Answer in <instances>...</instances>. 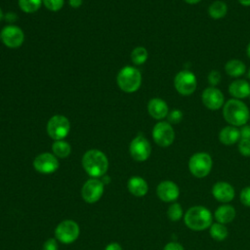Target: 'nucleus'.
<instances>
[{
    "instance_id": "nucleus-1",
    "label": "nucleus",
    "mask_w": 250,
    "mask_h": 250,
    "mask_svg": "<svg viewBox=\"0 0 250 250\" xmlns=\"http://www.w3.org/2000/svg\"><path fill=\"white\" fill-rule=\"evenodd\" d=\"M223 116L231 126L241 127L250 119L248 106L240 100L230 99L223 106Z\"/></svg>"
},
{
    "instance_id": "nucleus-2",
    "label": "nucleus",
    "mask_w": 250,
    "mask_h": 250,
    "mask_svg": "<svg viewBox=\"0 0 250 250\" xmlns=\"http://www.w3.org/2000/svg\"><path fill=\"white\" fill-rule=\"evenodd\" d=\"M82 166L88 175L98 178L104 176L107 171L108 160L103 151L90 149L82 157Z\"/></svg>"
},
{
    "instance_id": "nucleus-3",
    "label": "nucleus",
    "mask_w": 250,
    "mask_h": 250,
    "mask_svg": "<svg viewBox=\"0 0 250 250\" xmlns=\"http://www.w3.org/2000/svg\"><path fill=\"white\" fill-rule=\"evenodd\" d=\"M212 214L204 206H192L184 215V222L186 226L196 231L209 229L212 225Z\"/></svg>"
},
{
    "instance_id": "nucleus-4",
    "label": "nucleus",
    "mask_w": 250,
    "mask_h": 250,
    "mask_svg": "<svg viewBox=\"0 0 250 250\" xmlns=\"http://www.w3.org/2000/svg\"><path fill=\"white\" fill-rule=\"evenodd\" d=\"M117 85L125 93H134L142 84V74L133 66H124L117 74Z\"/></svg>"
},
{
    "instance_id": "nucleus-5",
    "label": "nucleus",
    "mask_w": 250,
    "mask_h": 250,
    "mask_svg": "<svg viewBox=\"0 0 250 250\" xmlns=\"http://www.w3.org/2000/svg\"><path fill=\"white\" fill-rule=\"evenodd\" d=\"M212 157L207 152H196L188 160L189 172L198 179L208 176L212 170Z\"/></svg>"
},
{
    "instance_id": "nucleus-6",
    "label": "nucleus",
    "mask_w": 250,
    "mask_h": 250,
    "mask_svg": "<svg viewBox=\"0 0 250 250\" xmlns=\"http://www.w3.org/2000/svg\"><path fill=\"white\" fill-rule=\"evenodd\" d=\"M69 120L63 115H54L47 123V133L49 137L55 141L63 140L69 133Z\"/></svg>"
},
{
    "instance_id": "nucleus-7",
    "label": "nucleus",
    "mask_w": 250,
    "mask_h": 250,
    "mask_svg": "<svg viewBox=\"0 0 250 250\" xmlns=\"http://www.w3.org/2000/svg\"><path fill=\"white\" fill-rule=\"evenodd\" d=\"M174 86L179 94L183 96H189L195 91L197 87V80L193 72L189 70H181L174 78Z\"/></svg>"
},
{
    "instance_id": "nucleus-8",
    "label": "nucleus",
    "mask_w": 250,
    "mask_h": 250,
    "mask_svg": "<svg viewBox=\"0 0 250 250\" xmlns=\"http://www.w3.org/2000/svg\"><path fill=\"white\" fill-rule=\"evenodd\" d=\"M79 232L80 229L77 223L72 220H65L57 226L55 229V236L60 242L69 244L77 239Z\"/></svg>"
},
{
    "instance_id": "nucleus-9",
    "label": "nucleus",
    "mask_w": 250,
    "mask_h": 250,
    "mask_svg": "<svg viewBox=\"0 0 250 250\" xmlns=\"http://www.w3.org/2000/svg\"><path fill=\"white\" fill-rule=\"evenodd\" d=\"M152 138L154 143L161 147L171 146L175 140V132L172 125L167 121L157 122L152 129Z\"/></svg>"
},
{
    "instance_id": "nucleus-10",
    "label": "nucleus",
    "mask_w": 250,
    "mask_h": 250,
    "mask_svg": "<svg viewBox=\"0 0 250 250\" xmlns=\"http://www.w3.org/2000/svg\"><path fill=\"white\" fill-rule=\"evenodd\" d=\"M129 151L132 158L136 161H146L151 153V146L143 135L136 136L130 143Z\"/></svg>"
},
{
    "instance_id": "nucleus-11",
    "label": "nucleus",
    "mask_w": 250,
    "mask_h": 250,
    "mask_svg": "<svg viewBox=\"0 0 250 250\" xmlns=\"http://www.w3.org/2000/svg\"><path fill=\"white\" fill-rule=\"evenodd\" d=\"M34 169L41 174H52L59 168V160L50 152H43L33 160Z\"/></svg>"
},
{
    "instance_id": "nucleus-12",
    "label": "nucleus",
    "mask_w": 250,
    "mask_h": 250,
    "mask_svg": "<svg viewBox=\"0 0 250 250\" xmlns=\"http://www.w3.org/2000/svg\"><path fill=\"white\" fill-rule=\"evenodd\" d=\"M3 44L9 48H19L24 41L23 31L16 25L5 26L0 34Z\"/></svg>"
},
{
    "instance_id": "nucleus-13",
    "label": "nucleus",
    "mask_w": 250,
    "mask_h": 250,
    "mask_svg": "<svg viewBox=\"0 0 250 250\" xmlns=\"http://www.w3.org/2000/svg\"><path fill=\"white\" fill-rule=\"evenodd\" d=\"M104 193V183L96 178L88 180L81 189L83 199L88 203L97 202Z\"/></svg>"
},
{
    "instance_id": "nucleus-14",
    "label": "nucleus",
    "mask_w": 250,
    "mask_h": 250,
    "mask_svg": "<svg viewBox=\"0 0 250 250\" xmlns=\"http://www.w3.org/2000/svg\"><path fill=\"white\" fill-rule=\"evenodd\" d=\"M201 101L204 106L210 110H217L225 104V97L222 91L212 86L207 87L202 92Z\"/></svg>"
},
{
    "instance_id": "nucleus-15",
    "label": "nucleus",
    "mask_w": 250,
    "mask_h": 250,
    "mask_svg": "<svg viewBox=\"0 0 250 250\" xmlns=\"http://www.w3.org/2000/svg\"><path fill=\"white\" fill-rule=\"evenodd\" d=\"M156 194L162 201L172 202L179 197L180 188L174 182L166 180L159 183L156 188Z\"/></svg>"
},
{
    "instance_id": "nucleus-16",
    "label": "nucleus",
    "mask_w": 250,
    "mask_h": 250,
    "mask_svg": "<svg viewBox=\"0 0 250 250\" xmlns=\"http://www.w3.org/2000/svg\"><path fill=\"white\" fill-rule=\"evenodd\" d=\"M212 195L219 202L229 203L234 198L235 191L230 184L227 182H217L212 187Z\"/></svg>"
},
{
    "instance_id": "nucleus-17",
    "label": "nucleus",
    "mask_w": 250,
    "mask_h": 250,
    "mask_svg": "<svg viewBox=\"0 0 250 250\" xmlns=\"http://www.w3.org/2000/svg\"><path fill=\"white\" fill-rule=\"evenodd\" d=\"M147 111L148 114L156 119V120H161L165 117H167L169 108L165 101H163L160 98H152L149 100L147 104Z\"/></svg>"
},
{
    "instance_id": "nucleus-18",
    "label": "nucleus",
    "mask_w": 250,
    "mask_h": 250,
    "mask_svg": "<svg viewBox=\"0 0 250 250\" xmlns=\"http://www.w3.org/2000/svg\"><path fill=\"white\" fill-rule=\"evenodd\" d=\"M229 92L234 99L241 100L248 98L250 95V84L243 79H237L229 86Z\"/></svg>"
},
{
    "instance_id": "nucleus-19",
    "label": "nucleus",
    "mask_w": 250,
    "mask_h": 250,
    "mask_svg": "<svg viewBox=\"0 0 250 250\" xmlns=\"http://www.w3.org/2000/svg\"><path fill=\"white\" fill-rule=\"evenodd\" d=\"M127 188L128 190L137 197L145 196L148 190L147 183L145 179L139 176H134L130 178L127 183Z\"/></svg>"
},
{
    "instance_id": "nucleus-20",
    "label": "nucleus",
    "mask_w": 250,
    "mask_h": 250,
    "mask_svg": "<svg viewBox=\"0 0 250 250\" xmlns=\"http://www.w3.org/2000/svg\"><path fill=\"white\" fill-rule=\"evenodd\" d=\"M219 140L223 145L231 146L240 140V132L234 126H226L220 131Z\"/></svg>"
},
{
    "instance_id": "nucleus-21",
    "label": "nucleus",
    "mask_w": 250,
    "mask_h": 250,
    "mask_svg": "<svg viewBox=\"0 0 250 250\" xmlns=\"http://www.w3.org/2000/svg\"><path fill=\"white\" fill-rule=\"evenodd\" d=\"M235 215H236L235 209L231 205H229L227 203L219 206L215 210V214H214L217 222L224 225L232 222L235 218Z\"/></svg>"
},
{
    "instance_id": "nucleus-22",
    "label": "nucleus",
    "mask_w": 250,
    "mask_h": 250,
    "mask_svg": "<svg viewBox=\"0 0 250 250\" xmlns=\"http://www.w3.org/2000/svg\"><path fill=\"white\" fill-rule=\"evenodd\" d=\"M246 70V66L243 62L232 59L229 60L226 64H225V71L227 74H229L231 77H239L244 74Z\"/></svg>"
},
{
    "instance_id": "nucleus-23",
    "label": "nucleus",
    "mask_w": 250,
    "mask_h": 250,
    "mask_svg": "<svg viewBox=\"0 0 250 250\" xmlns=\"http://www.w3.org/2000/svg\"><path fill=\"white\" fill-rule=\"evenodd\" d=\"M228 13V6L223 1H215L208 8V15L214 20L224 18Z\"/></svg>"
},
{
    "instance_id": "nucleus-24",
    "label": "nucleus",
    "mask_w": 250,
    "mask_h": 250,
    "mask_svg": "<svg viewBox=\"0 0 250 250\" xmlns=\"http://www.w3.org/2000/svg\"><path fill=\"white\" fill-rule=\"evenodd\" d=\"M209 233L210 236L216 240V241H223L227 238L228 234H229V230L227 229V227L224 224H220V223H214L210 226L209 228Z\"/></svg>"
},
{
    "instance_id": "nucleus-25",
    "label": "nucleus",
    "mask_w": 250,
    "mask_h": 250,
    "mask_svg": "<svg viewBox=\"0 0 250 250\" xmlns=\"http://www.w3.org/2000/svg\"><path fill=\"white\" fill-rule=\"evenodd\" d=\"M52 150L54 152V155H56L59 158H65L67 157L71 152V146L70 145L63 141H55V143L52 146Z\"/></svg>"
},
{
    "instance_id": "nucleus-26",
    "label": "nucleus",
    "mask_w": 250,
    "mask_h": 250,
    "mask_svg": "<svg viewBox=\"0 0 250 250\" xmlns=\"http://www.w3.org/2000/svg\"><path fill=\"white\" fill-rule=\"evenodd\" d=\"M42 3L43 0H19V7L22 12L32 14L39 10Z\"/></svg>"
},
{
    "instance_id": "nucleus-27",
    "label": "nucleus",
    "mask_w": 250,
    "mask_h": 250,
    "mask_svg": "<svg viewBox=\"0 0 250 250\" xmlns=\"http://www.w3.org/2000/svg\"><path fill=\"white\" fill-rule=\"evenodd\" d=\"M147 57H148V54H147L146 49L144 47H141V46L136 47L131 53V60H132L133 63L136 65L145 63L147 60Z\"/></svg>"
},
{
    "instance_id": "nucleus-28",
    "label": "nucleus",
    "mask_w": 250,
    "mask_h": 250,
    "mask_svg": "<svg viewBox=\"0 0 250 250\" xmlns=\"http://www.w3.org/2000/svg\"><path fill=\"white\" fill-rule=\"evenodd\" d=\"M167 216L172 222H178L183 217V208L180 205V203H172L168 207L167 210Z\"/></svg>"
},
{
    "instance_id": "nucleus-29",
    "label": "nucleus",
    "mask_w": 250,
    "mask_h": 250,
    "mask_svg": "<svg viewBox=\"0 0 250 250\" xmlns=\"http://www.w3.org/2000/svg\"><path fill=\"white\" fill-rule=\"evenodd\" d=\"M63 3L64 0H43L44 6L52 12H57L61 10L63 6Z\"/></svg>"
},
{
    "instance_id": "nucleus-30",
    "label": "nucleus",
    "mask_w": 250,
    "mask_h": 250,
    "mask_svg": "<svg viewBox=\"0 0 250 250\" xmlns=\"http://www.w3.org/2000/svg\"><path fill=\"white\" fill-rule=\"evenodd\" d=\"M167 119L170 124H178L183 119V112L180 109H173L168 112Z\"/></svg>"
},
{
    "instance_id": "nucleus-31",
    "label": "nucleus",
    "mask_w": 250,
    "mask_h": 250,
    "mask_svg": "<svg viewBox=\"0 0 250 250\" xmlns=\"http://www.w3.org/2000/svg\"><path fill=\"white\" fill-rule=\"evenodd\" d=\"M238 150L241 155L249 157L250 156V140L240 139L238 142Z\"/></svg>"
},
{
    "instance_id": "nucleus-32",
    "label": "nucleus",
    "mask_w": 250,
    "mask_h": 250,
    "mask_svg": "<svg viewBox=\"0 0 250 250\" xmlns=\"http://www.w3.org/2000/svg\"><path fill=\"white\" fill-rule=\"evenodd\" d=\"M207 79H208V82H209L210 86L216 87V86L221 82L222 76H221V73H220L219 71H217V70H211V71L208 73Z\"/></svg>"
},
{
    "instance_id": "nucleus-33",
    "label": "nucleus",
    "mask_w": 250,
    "mask_h": 250,
    "mask_svg": "<svg viewBox=\"0 0 250 250\" xmlns=\"http://www.w3.org/2000/svg\"><path fill=\"white\" fill-rule=\"evenodd\" d=\"M239 199L241 203L247 207H250V186L245 187L239 194Z\"/></svg>"
},
{
    "instance_id": "nucleus-34",
    "label": "nucleus",
    "mask_w": 250,
    "mask_h": 250,
    "mask_svg": "<svg viewBox=\"0 0 250 250\" xmlns=\"http://www.w3.org/2000/svg\"><path fill=\"white\" fill-rule=\"evenodd\" d=\"M43 250H58V242L56 238H49L43 245Z\"/></svg>"
},
{
    "instance_id": "nucleus-35",
    "label": "nucleus",
    "mask_w": 250,
    "mask_h": 250,
    "mask_svg": "<svg viewBox=\"0 0 250 250\" xmlns=\"http://www.w3.org/2000/svg\"><path fill=\"white\" fill-rule=\"evenodd\" d=\"M240 132V139H245V140H250V125H243L241 126V129L239 130Z\"/></svg>"
},
{
    "instance_id": "nucleus-36",
    "label": "nucleus",
    "mask_w": 250,
    "mask_h": 250,
    "mask_svg": "<svg viewBox=\"0 0 250 250\" xmlns=\"http://www.w3.org/2000/svg\"><path fill=\"white\" fill-rule=\"evenodd\" d=\"M163 250H185V249H184V247H183L182 244H180V243H178V242L171 241V242H168V243L164 246Z\"/></svg>"
},
{
    "instance_id": "nucleus-37",
    "label": "nucleus",
    "mask_w": 250,
    "mask_h": 250,
    "mask_svg": "<svg viewBox=\"0 0 250 250\" xmlns=\"http://www.w3.org/2000/svg\"><path fill=\"white\" fill-rule=\"evenodd\" d=\"M104 250H122V247L116 242H111L105 247Z\"/></svg>"
},
{
    "instance_id": "nucleus-38",
    "label": "nucleus",
    "mask_w": 250,
    "mask_h": 250,
    "mask_svg": "<svg viewBox=\"0 0 250 250\" xmlns=\"http://www.w3.org/2000/svg\"><path fill=\"white\" fill-rule=\"evenodd\" d=\"M83 0H68L70 7L72 8H79L82 5Z\"/></svg>"
},
{
    "instance_id": "nucleus-39",
    "label": "nucleus",
    "mask_w": 250,
    "mask_h": 250,
    "mask_svg": "<svg viewBox=\"0 0 250 250\" xmlns=\"http://www.w3.org/2000/svg\"><path fill=\"white\" fill-rule=\"evenodd\" d=\"M4 17L7 21H15L17 20V15L14 13H7Z\"/></svg>"
},
{
    "instance_id": "nucleus-40",
    "label": "nucleus",
    "mask_w": 250,
    "mask_h": 250,
    "mask_svg": "<svg viewBox=\"0 0 250 250\" xmlns=\"http://www.w3.org/2000/svg\"><path fill=\"white\" fill-rule=\"evenodd\" d=\"M186 3L188 4H190V5H193V4H197L199 3L201 0H184Z\"/></svg>"
},
{
    "instance_id": "nucleus-41",
    "label": "nucleus",
    "mask_w": 250,
    "mask_h": 250,
    "mask_svg": "<svg viewBox=\"0 0 250 250\" xmlns=\"http://www.w3.org/2000/svg\"><path fill=\"white\" fill-rule=\"evenodd\" d=\"M238 2L243 6H250V0H238Z\"/></svg>"
},
{
    "instance_id": "nucleus-42",
    "label": "nucleus",
    "mask_w": 250,
    "mask_h": 250,
    "mask_svg": "<svg viewBox=\"0 0 250 250\" xmlns=\"http://www.w3.org/2000/svg\"><path fill=\"white\" fill-rule=\"evenodd\" d=\"M246 53H247V56H248V58H250V42H249V44H248V46H247V49H246Z\"/></svg>"
},
{
    "instance_id": "nucleus-43",
    "label": "nucleus",
    "mask_w": 250,
    "mask_h": 250,
    "mask_svg": "<svg viewBox=\"0 0 250 250\" xmlns=\"http://www.w3.org/2000/svg\"><path fill=\"white\" fill-rule=\"evenodd\" d=\"M3 18H4V14H3V12H2V9L0 8V21L3 20Z\"/></svg>"
},
{
    "instance_id": "nucleus-44",
    "label": "nucleus",
    "mask_w": 250,
    "mask_h": 250,
    "mask_svg": "<svg viewBox=\"0 0 250 250\" xmlns=\"http://www.w3.org/2000/svg\"><path fill=\"white\" fill-rule=\"evenodd\" d=\"M248 76H249V78H250V69H249V72H248Z\"/></svg>"
},
{
    "instance_id": "nucleus-45",
    "label": "nucleus",
    "mask_w": 250,
    "mask_h": 250,
    "mask_svg": "<svg viewBox=\"0 0 250 250\" xmlns=\"http://www.w3.org/2000/svg\"><path fill=\"white\" fill-rule=\"evenodd\" d=\"M248 98H249V101H250V95H249V97H248Z\"/></svg>"
}]
</instances>
